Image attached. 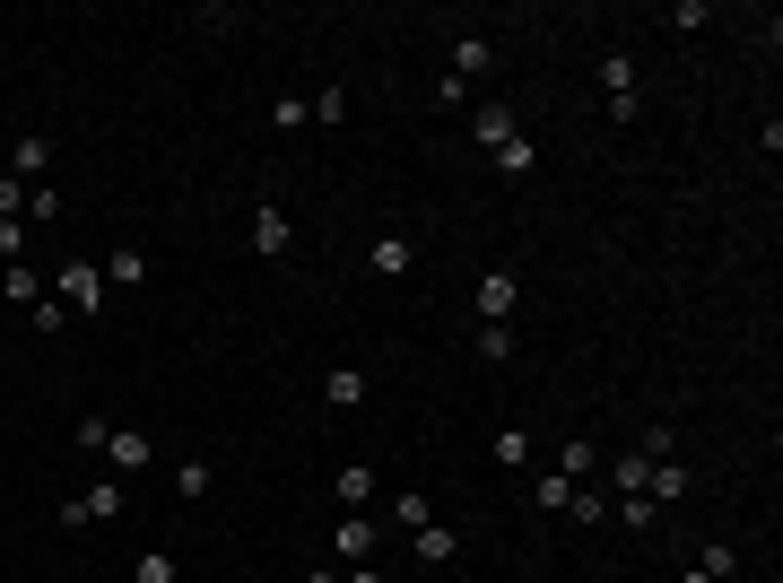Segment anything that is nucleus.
<instances>
[{"label":"nucleus","mask_w":783,"mask_h":583,"mask_svg":"<svg viewBox=\"0 0 783 583\" xmlns=\"http://www.w3.org/2000/svg\"><path fill=\"white\" fill-rule=\"evenodd\" d=\"M679 583H714V575H696V567H687V575H679Z\"/></svg>","instance_id":"nucleus-34"},{"label":"nucleus","mask_w":783,"mask_h":583,"mask_svg":"<svg viewBox=\"0 0 783 583\" xmlns=\"http://www.w3.org/2000/svg\"><path fill=\"white\" fill-rule=\"evenodd\" d=\"M244 244H253L261 261H279V253H288V218H279V201H261V210H253V235H244Z\"/></svg>","instance_id":"nucleus-7"},{"label":"nucleus","mask_w":783,"mask_h":583,"mask_svg":"<svg viewBox=\"0 0 783 583\" xmlns=\"http://www.w3.org/2000/svg\"><path fill=\"white\" fill-rule=\"evenodd\" d=\"M44 166H53V139H44V131H26V139L9 148V175H18L26 192H44Z\"/></svg>","instance_id":"nucleus-3"},{"label":"nucleus","mask_w":783,"mask_h":583,"mask_svg":"<svg viewBox=\"0 0 783 583\" xmlns=\"http://www.w3.org/2000/svg\"><path fill=\"white\" fill-rule=\"evenodd\" d=\"M479 357H488V366H505V357H514V340H505V323H479Z\"/></svg>","instance_id":"nucleus-23"},{"label":"nucleus","mask_w":783,"mask_h":583,"mask_svg":"<svg viewBox=\"0 0 783 583\" xmlns=\"http://www.w3.org/2000/svg\"><path fill=\"white\" fill-rule=\"evenodd\" d=\"M332 487H339V505H348V514H357V505H374V470H366V462H348Z\"/></svg>","instance_id":"nucleus-15"},{"label":"nucleus","mask_w":783,"mask_h":583,"mask_svg":"<svg viewBox=\"0 0 783 583\" xmlns=\"http://www.w3.org/2000/svg\"><path fill=\"white\" fill-rule=\"evenodd\" d=\"M601 88H609V105H636V61L627 53H601Z\"/></svg>","instance_id":"nucleus-10"},{"label":"nucleus","mask_w":783,"mask_h":583,"mask_svg":"<svg viewBox=\"0 0 783 583\" xmlns=\"http://www.w3.org/2000/svg\"><path fill=\"white\" fill-rule=\"evenodd\" d=\"M532 496H540V514H574V479H566V470H549Z\"/></svg>","instance_id":"nucleus-18"},{"label":"nucleus","mask_w":783,"mask_h":583,"mask_svg":"<svg viewBox=\"0 0 783 583\" xmlns=\"http://www.w3.org/2000/svg\"><path fill=\"white\" fill-rule=\"evenodd\" d=\"M0 288H9V296H18V305H35V296H44V279H35V270H26V261H9V270H0Z\"/></svg>","instance_id":"nucleus-20"},{"label":"nucleus","mask_w":783,"mask_h":583,"mask_svg":"<svg viewBox=\"0 0 783 583\" xmlns=\"http://www.w3.org/2000/svg\"><path fill=\"white\" fill-rule=\"evenodd\" d=\"M297 583H339V575H332V567H314V575H297Z\"/></svg>","instance_id":"nucleus-33"},{"label":"nucleus","mask_w":783,"mask_h":583,"mask_svg":"<svg viewBox=\"0 0 783 583\" xmlns=\"http://www.w3.org/2000/svg\"><path fill=\"white\" fill-rule=\"evenodd\" d=\"M532 166H540V139H532V131H514V139L496 148V175H514V183H523Z\"/></svg>","instance_id":"nucleus-11"},{"label":"nucleus","mask_w":783,"mask_h":583,"mask_svg":"<svg viewBox=\"0 0 783 583\" xmlns=\"http://www.w3.org/2000/svg\"><path fill=\"white\" fill-rule=\"evenodd\" d=\"M323 401H332V410H357V401H366V374H348V366L323 374Z\"/></svg>","instance_id":"nucleus-17"},{"label":"nucleus","mask_w":783,"mask_h":583,"mask_svg":"<svg viewBox=\"0 0 783 583\" xmlns=\"http://www.w3.org/2000/svg\"><path fill=\"white\" fill-rule=\"evenodd\" d=\"M0 218H26V183L18 175H0Z\"/></svg>","instance_id":"nucleus-29"},{"label":"nucleus","mask_w":783,"mask_h":583,"mask_svg":"<svg viewBox=\"0 0 783 583\" xmlns=\"http://www.w3.org/2000/svg\"><path fill=\"white\" fill-rule=\"evenodd\" d=\"M175 496H183V505H201V496H210V462H183V470H175Z\"/></svg>","instance_id":"nucleus-22"},{"label":"nucleus","mask_w":783,"mask_h":583,"mask_svg":"<svg viewBox=\"0 0 783 583\" xmlns=\"http://www.w3.org/2000/svg\"><path fill=\"white\" fill-rule=\"evenodd\" d=\"M305 114H314V122H348V88H323V97H314Z\"/></svg>","instance_id":"nucleus-26"},{"label":"nucleus","mask_w":783,"mask_h":583,"mask_svg":"<svg viewBox=\"0 0 783 583\" xmlns=\"http://www.w3.org/2000/svg\"><path fill=\"white\" fill-rule=\"evenodd\" d=\"M470 131H479V148H488V157H496V148H505V139H514V131H523V114H514V105H505V97H488V105H479V114H470Z\"/></svg>","instance_id":"nucleus-2"},{"label":"nucleus","mask_w":783,"mask_h":583,"mask_svg":"<svg viewBox=\"0 0 783 583\" xmlns=\"http://www.w3.org/2000/svg\"><path fill=\"white\" fill-rule=\"evenodd\" d=\"M105 462H113V479H131V470H148V445L113 427V436H105Z\"/></svg>","instance_id":"nucleus-14"},{"label":"nucleus","mask_w":783,"mask_h":583,"mask_svg":"<svg viewBox=\"0 0 783 583\" xmlns=\"http://www.w3.org/2000/svg\"><path fill=\"white\" fill-rule=\"evenodd\" d=\"M488 61H496V53H488V35H461V44H452V79H479Z\"/></svg>","instance_id":"nucleus-16"},{"label":"nucleus","mask_w":783,"mask_h":583,"mask_svg":"<svg viewBox=\"0 0 783 583\" xmlns=\"http://www.w3.org/2000/svg\"><path fill=\"white\" fill-rule=\"evenodd\" d=\"M97 270H105V288H131V279H148V253H139V244H122V253H105Z\"/></svg>","instance_id":"nucleus-12"},{"label":"nucleus","mask_w":783,"mask_h":583,"mask_svg":"<svg viewBox=\"0 0 783 583\" xmlns=\"http://www.w3.org/2000/svg\"><path fill=\"white\" fill-rule=\"evenodd\" d=\"M696 575L731 583V575H740V549H731V540H714V549H705V558H696Z\"/></svg>","instance_id":"nucleus-19"},{"label":"nucleus","mask_w":783,"mask_h":583,"mask_svg":"<svg viewBox=\"0 0 783 583\" xmlns=\"http://www.w3.org/2000/svg\"><path fill=\"white\" fill-rule=\"evenodd\" d=\"M18 253H26V227H18V218H0V261H18Z\"/></svg>","instance_id":"nucleus-31"},{"label":"nucleus","mask_w":783,"mask_h":583,"mask_svg":"<svg viewBox=\"0 0 783 583\" xmlns=\"http://www.w3.org/2000/svg\"><path fill=\"white\" fill-rule=\"evenodd\" d=\"M374 270H383V279H410V270H418V244H410V235H374Z\"/></svg>","instance_id":"nucleus-9"},{"label":"nucleus","mask_w":783,"mask_h":583,"mask_svg":"<svg viewBox=\"0 0 783 583\" xmlns=\"http://www.w3.org/2000/svg\"><path fill=\"white\" fill-rule=\"evenodd\" d=\"M348 583H383V575H374V567H348Z\"/></svg>","instance_id":"nucleus-32"},{"label":"nucleus","mask_w":783,"mask_h":583,"mask_svg":"<svg viewBox=\"0 0 783 583\" xmlns=\"http://www.w3.org/2000/svg\"><path fill=\"white\" fill-rule=\"evenodd\" d=\"M139 583H175V558H166V549H148V558H139Z\"/></svg>","instance_id":"nucleus-30"},{"label":"nucleus","mask_w":783,"mask_h":583,"mask_svg":"<svg viewBox=\"0 0 783 583\" xmlns=\"http://www.w3.org/2000/svg\"><path fill=\"white\" fill-rule=\"evenodd\" d=\"M645 479H653L645 453H618V462H609V496H645Z\"/></svg>","instance_id":"nucleus-13"},{"label":"nucleus","mask_w":783,"mask_h":583,"mask_svg":"<svg viewBox=\"0 0 783 583\" xmlns=\"http://www.w3.org/2000/svg\"><path fill=\"white\" fill-rule=\"evenodd\" d=\"M566 523H609V496H592V487H574V514Z\"/></svg>","instance_id":"nucleus-27"},{"label":"nucleus","mask_w":783,"mask_h":583,"mask_svg":"<svg viewBox=\"0 0 783 583\" xmlns=\"http://www.w3.org/2000/svg\"><path fill=\"white\" fill-rule=\"evenodd\" d=\"M61 305L70 314H105V270L97 261H61Z\"/></svg>","instance_id":"nucleus-1"},{"label":"nucleus","mask_w":783,"mask_h":583,"mask_svg":"<svg viewBox=\"0 0 783 583\" xmlns=\"http://www.w3.org/2000/svg\"><path fill=\"white\" fill-rule=\"evenodd\" d=\"M514 305H523V279H514V270H488V279H479V314H488V323H505Z\"/></svg>","instance_id":"nucleus-6"},{"label":"nucleus","mask_w":783,"mask_h":583,"mask_svg":"<svg viewBox=\"0 0 783 583\" xmlns=\"http://www.w3.org/2000/svg\"><path fill=\"white\" fill-rule=\"evenodd\" d=\"M410 540H418V558H427V567H452V558H461V531H452V523H436V514H427Z\"/></svg>","instance_id":"nucleus-8"},{"label":"nucleus","mask_w":783,"mask_h":583,"mask_svg":"<svg viewBox=\"0 0 783 583\" xmlns=\"http://www.w3.org/2000/svg\"><path fill=\"white\" fill-rule=\"evenodd\" d=\"M332 549L348 558V567H374V523H366V514H339V523H332Z\"/></svg>","instance_id":"nucleus-4"},{"label":"nucleus","mask_w":783,"mask_h":583,"mask_svg":"<svg viewBox=\"0 0 783 583\" xmlns=\"http://www.w3.org/2000/svg\"><path fill=\"white\" fill-rule=\"evenodd\" d=\"M392 523H401V531H418V523H427V496H418V487H410V496H392Z\"/></svg>","instance_id":"nucleus-28"},{"label":"nucleus","mask_w":783,"mask_h":583,"mask_svg":"<svg viewBox=\"0 0 783 583\" xmlns=\"http://www.w3.org/2000/svg\"><path fill=\"white\" fill-rule=\"evenodd\" d=\"M105 514H122V479H97L88 496H70V505H61V523H105Z\"/></svg>","instance_id":"nucleus-5"},{"label":"nucleus","mask_w":783,"mask_h":583,"mask_svg":"<svg viewBox=\"0 0 783 583\" xmlns=\"http://www.w3.org/2000/svg\"><path fill=\"white\" fill-rule=\"evenodd\" d=\"M427 105H445V114H461V105H470V79H452V70H445V79H436V97H427Z\"/></svg>","instance_id":"nucleus-24"},{"label":"nucleus","mask_w":783,"mask_h":583,"mask_svg":"<svg viewBox=\"0 0 783 583\" xmlns=\"http://www.w3.org/2000/svg\"><path fill=\"white\" fill-rule=\"evenodd\" d=\"M105 436H113V418H97V410H88V418H70V445H88V453H105Z\"/></svg>","instance_id":"nucleus-21"},{"label":"nucleus","mask_w":783,"mask_h":583,"mask_svg":"<svg viewBox=\"0 0 783 583\" xmlns=\"http://www.w3.org/2000/svg\"><path fill=\"white\" fill-rule=\"evenodd\" d=\"M558 470H566V479H592V470H601V453H592V445H566Z\"/></svg>","instance_id":"nucleus-25"}]
</instances>
